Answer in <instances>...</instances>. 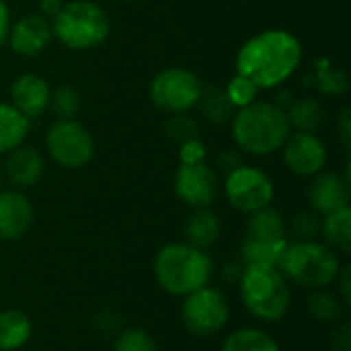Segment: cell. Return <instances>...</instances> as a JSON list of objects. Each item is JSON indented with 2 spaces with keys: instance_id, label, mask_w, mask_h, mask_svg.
Segmentation results:
<instances>
[{
  "instance_id": "6da1fadb",
  "label": "cell",
  "mask_w": 351,
  "mask_h": 351,
  "mask_svg": "<svg viewBox=\"0 0 351 351\" xmlns=\"http://www.w3.org/2000/svg\"><path fill=\"white\" fill-rule=\"evenodd\" d=\"M302 60L300 41L282 29H269L251 37L237 56V74L257 88H274L286 82Z\"/></svg>"
},
{
  "instance_id": "7a4b0ae2",
  "label": "cell",
  "mask_w": 351,
  "mask_h": 351,
  "mask_svg": "<svg viewBox=\"0 0 351 351\" xmlns=\"http://www.w3.org/2000/svg\"><path fill=\"white\" fill-rule=\"evenodd\" d=\"M214 271L216 265L210 253L185 241L160 247L152 259L154 282L173 298H185L187 294L212 284Z\"/></svg>"
},
{
  "instance_id": "3957f363",
  "label": "cell",
  "mask_w": 351,
  "mask_h": 351,
  "mask_svg": "<svg viewBox=\"0 0 351 351\" xmlns=\"http://www.w3.org/2000/svg\"><path fill=\"white\" fill-rule=\"evenodd\" d=\"M341 267V255L317 239L290 241L278 263V269L288 280V284H294L308 292L333 288Z\"/></svg>"
},
{
  "instance_id": "277c9868",
  "label": "cell",
  "mask_w": 351,
  "mask_h": 351,
  "mask_svg": "<svg viewBox=\"0 0 351 351\" xmlns=\"http://www.w3.org/2000/svg\"><path fill=\"white\" fill-rule=\"evenodd\" d=\"M239 298L245 311L261 323H280L292 306V288L278 267L243 265Z\"/></svg>"
},
{
  "instance_id": "5b68a950",
  "label": "cell",
  "mask_w": 351,
  "mask_h": 351,
  "mask_svg": "<svg viewBox=\"0 0 351 351\" xmlns=\"http://www.w3.org/2000/svg\"><path fill=\"white\" fill-rule=\"evenodd\" d=\"M290 136L286 111L267 101L241 107L232 119V138L243 152L265 156L284 146Z\"/></svg>"
},
{
  "instance_id": "8992f818",
  "label": "cell",
  "mask_w": 351,
  "mask_h": 351,
  "mask_svg": "<svg viewBox=\"0 0 351 351\" xmlns=\"http://www.w3.org/2000/svg\"><path fill=\"white\" fill-rule=\"evenodd\" d=\"M288 243L290 237H288L286 220L274 206L253 212L249 214L245 234L241 241V263L245 267L249 265L278 267Z\"/></svg>"
},
{
  "instance_id": "52a82bcc",
  "label": "cell",
  "mask_w": 351,
  "mask_h": 351,
  "mask_svg": "<svg viewBox=\"0 0 351 351\" xmlns=\"http://www.w3.org/2000/svg\"><path fill=\"white\" fill-rule=\"evenodd\" d=\"M51 35L70 49H90L107 39L109 16L95 2L72 0L53 16Z\"/></svg>"
},
{
  "instance_id": "ba28073f",
  "label": "cell",
  "mask_w": 351,
  "mask_h": 351,
  "mask_svg": "<svg viewBox=\"0 0 351 351\" xmlns=\"http://www.w3.org/2000/svg\"><path fill=\"white\" fill-rule=\"evenodd\" d=\"M181 300V321L193 337L210 339L228 327L230 302L220 288L208 284Z\"/></svg>"
},
{
  "instance_id": "9c48e42d",
  "label": "cell",
  "mask_w": 351,
  "mask_h": 351,
  "mask_svg": "<svg viewBox=\"0 0 351 351\" xmlns=\"http://www.w3.org/2000/svg\"><path fill=\"white\" fill-rule=\"evenodd\" d=\"M224 197L237 212L249 216L274 204L276 185L265 171L243 165L226 175Z\"/></svg>"
},
{
  "instance_id": "30bf717a",
  "label": "cell",
  "mask_w": 351,
  "mask_h": 351,
  "mask_svg": "<svg viewBox=\"0 0 351 351\" xmlns=\"http://www.w3.org/2000/svg\"><path fill=\"white\" fill-rule=\"evenodd\" d=\"M45 146L49 158L62 169H82L95 156L90 132L74 119L56 121L45 136Z\"/></svg>"
},
{
  "instance_id": "8fae6325",
  "label": "cell",
  "mask_w": 351,
  "mask_h": 351,
  "mask_svg": "<svg viewBox=\"0 0 351 351\" xmlns=\"http://www.w3.org/2000/svg\"><path fill=\"white\" fill-rule=\"evenodd\" d=\"M202 80L185 68H167L150 82V101L167 113H187L202 95Z\"/></svg>"
},
{
  "instance_id": "7c38bea8",
  "label": "cell",
  "mask_w": 351,
  "mask_h": 351,
  "mask_svg": "<svg viewBox=\"0 0 351 351\" xmlns=\"http://www.w3.org/2000/svg\"><path fill=\"white\" fill-rule=\"evenodd\" d=\"M220 191L218 175L206 162L181 165L175 175V193L189 208H210Z\"/></svg>"
},
{
  "instance_id": "4fadbf2b",
  "label": "cell",
  "mask_w": 351,
  "mask_h": 351,
  "mask_svg": "<svg viewBox=\"0 0 351 351\" xmlns=\"http://www.w3.org/2000/svg\"><path fill=\"white\" fill-rule=\"evenodd\" d=\"M284 162L290 173L296 177L311 179L313 175L321 173L327 165V148L319 136L311 132H294L282 146Z\"/></svg>"
},
{
  "instance_id": "5bb4252c",
  "label": "cell",
  "mask_w": 351,
  "mask_h": 351,
  "mask_svg": "<svg viewBox=\"0 0 351 351\" xmlns=\"http://www.w3.org/2000/svg\"><path fill=\"white\" fill-rule=\"evenodd\" d=\"M306 199L311 210L319 216L350 206V177L333 171L313 175L306 185Z\"/></svg>"
},
{
  "instance_id": "9a60e30c",
  "label": "cell",
  "mask_w": 351,
  "mask_h": 351,
  "mask_svg": "<svg viewBox=\"0 0 351 351\" xmlns=\"http://www.w3.org/2000/svg\"><path fill=\"white\" fill-rule=\"evenodd\" d=\"M33 204L23 191L2 189L0 191V241L14 243L23 239L33 226Z\"/></svg>"
},
{
  "instance_id": "2e32d148",
  "label": "cell",
  "mask_w": 351,
  "mask_h": 351,
  "mask_svg": "<svg viewBox=\"0 0 351 351\" xmlns=\"http://www.w3.org/2000/svg\"><path fill=\"white\" fill-rule=\"evenodd\" d=\"M51 37L53 35H51V25L47 16L37 14V12L25 14L8 31V43L12 51L19 56H27V58L41 53L49 45Z\"/></svg>"
},
{
  "instance_id": "e0dca14e",
  "label": "cell",
  "mask_w": 351,
  "mask_h": 351,
  "mask_svg": "<svg viewBox=\"0 0 351 351\" xmlns=\"http://www.w3.org/2000/svg\"><path fill=\"white\" fill-rule=\"evenodd\" d=\"M49 86L37 74H21L10 86V105L29 121L39 117L49 103Z\"/></svg>"
},
{
  "instance_id": "ac0fdd59",
  "label": "cell",
  "mask_w": 351,
  "mask_h": 351,
  "mask_svg": "<svg viewBox=\"0 0 351 351\" xmlns=\"http://www.w3.org/2000/svg\"><path fill=\"white\" fill-rule=\"evenodd\" d=\"M43 171H45V162L39 150L23 144L10 150L4 162V175L8 183L16 189H27L37 185L43 177Z\"/></svg>"
},
{
  "instance_id": "d6986e66",
  "label": "cell",
  "mask_w": 351,
  "mask_h": 351,
  "mask_svg": "<svg viewBox=\"0 0 351 351\" xmlns=\"http://www.w3.org/2000/svg\"><path fill=\"white\" fill-rule=\"evenodd\" d=\"M222 234V224L220 218L210 210V208H195L189 218L183 224V237L185 243L208 251L218 243Z\"/></svg>"
},
{
  "instance_id": "ffe728a7",
  "label": "cell",
  "mask_w": 351,
  "mask_h": 351,
  "mask_svg": "<svg viewBox=\"0 0 351 351\" xmlns=\"http://www.w3.org/2000/svg\"><path fill=\"white\" fill-rule=\"evenodd\" d=\"M33 337V321L19 308L0 311V351L23 350Z\"/></svg>"
},
{
  "instance_id": "44dd1931",
  "label": "cell",
  "mask_w": 351,
  "mask_h": 351,
  "mask_svg": "<svg viewBox=\"0 0 351 351\" xmlns=\"http://www.w3.org/2000/svg\"><path fill=\"white\" fill-rule=\"evenodd\" d=\"M321 237L339 255H350L351 251V210L343 206L321 216Z\"/></svg>"
},
{
  "instance_id": "7402d4cb",
  "label": "cell",
  "mask_w": 351,
  "mask_h": 351,
  "mask_svg": "<svg viewBox=\"0 0 351 351\" xmlns=\"http://www.w3.org/2000/svg\"><path fill=\"white\" fill-rule=\"evenodd\" d=\"M220 351H282V346L263 327L247 325L230 331L222 339Z\"/></svg>"
},
{
  "instance_id": "603a6c76",
  "label": "cell",
  "mask_w": 351,
  "mask_h": 351,
  "mask_svg": "<svg viewBox=\"0 0 351 351\" xmlns=\"http://www.w3.org/2000/svg\"><path fill=\"white\" fill-rule=\"evenodd\" d=\"M306 311H308V317L315 323L337 325V323L343 321V315L348 313V306L337 296V292H333L331 288H325V290H313L308 294Z\"/></svg>"
},
{
  "instance_id": "cb8c5ba5",
  "label": "cell",
  "mask_w": 351,
  "mask_h": 351,
  "mask_svg": "<svg viewBox=\"0 0 351 351\" xmlns=\"http://www.w3.org/2000/svg\"><path fill=\"white\" fill-rule=\"evenodd\" d=\"M29 132V119L12 105L0 103V154H6L23 144Z\"/></svg>"
},
{
  "instance_id": "d4e9b609",
  "label": "cell",
  "mask_w": 351,
  "mask_h": 351,
  "mask_svg": "<svg viewBox=\"0 0 351 351\" xmlns=\"http://www.w3.org/2000/svg\"><path fill=\"white\" fill-rule=\"evenodd\" d=\"M286 119H288L290 128H294L296 132L315 134L325 123V109L319 101L304 97V99L294 101L286 109Z\"/></svg>"
},
{
  "instance_id": "484cf974",
  "label": "cell",
  "mask_w": 351,
  "mask_h": 351,
  "mask_svg": "<svg viewBox=\"0 0 351 351\" xmlns=\"http://www.w3.org/2000/svg\"><path fill=\"white\" fill-rule=\"evenodd\" d=\"M197 105H199L204 117L210 119L212 123H224L230 117H234V113H237V107L230 103V99L226 95V88L218 86V84L204 86Z\"/></svg>"
},
{
  "instance_id": "4316f807",
  "label": "cell",
  "mask_w": 351,
  "mask_h": 351,
  "mask_svg": "<svg viewBox=\"0 0 351 351\" xmlns=\"http://www.w3.org/2000/svg\"><path fill=\"white\" fill-rule=\"evenodd\" d=\"M111 351H158V343L146 329L125 327L115 333Z\"/></svg>"
},
{
  "instance_id": "83f0119b",
  "label": "cell",
  "mask_w": 351,
  "mask_h": 351,
  "mask_svg": "<svg viewBox=\"0 0 351 351\" xmlns=\"http://www.w3.org/2000/svg\"><path fill=\"white\" fill-rule=\"evenodd\" d=\"M288 237L294 241H315L321 234V216L313 210L294 214L290 224H286Z\"/></svg>"
},
{
  "instance_id": "f1b7e54d",
  "label": "cell",
  "mask_w": 351,
  "mask_h": 351,
  "mask_svg": "<svg viewBox=\"0 0 351 351\" xmlns=\"http://www.w3.org/2000/svg\"><path fill=\"white\" fill-rule=\"evenodd\" d=\"M47 107H51V111L60 119H74V115L80 109V95L72 86H66V84L64 86H58L53 93H49Z\"/></svg>"
},
{
  "instance_id": "f546056e",
  "label": "cell",
  "mask_w": 351,
  "mask_h": 351,
  "mask_svg": "<svg viewBox=\"0 0 351 351\" xmlns=\"http://www.w3.org/2000/svg\"><path fill=\"white\" fill-rule=\"evenodd\" d=\"M165 130H167V136L171 140L179 142V144L195 140L199 136L197 121L191 115H187V113H173V117L167 121Z\"/></svg>"
},
{
  "instance_id": "4dcf8cb0",
  "label": "cell",
  "mask_w": 351,
  "mask_h": 351,
  "mask_svg": "<svg viewBox=\"0 0 351 351\" xmlns=\"http://www.w3.org/2000/svg\"><path fill=\"white\" fill-rule=\"evenodd\" d=\"M224 88H226V95H228L230 103H232L237 109L251 105V103L257 99V90H259L249 78H245V76H241V74H237Z\"/></svg>"
},
{
  "instance_id": "1f68e13d",
  "label": "cell",
  "mask_w": 351,
  "mask_h": 351,
  "mask_svg": "<svg viewBox=\"0 0 351 351\" xmlns=\"http://www.w3.org/2000/svg\"><path fill=\"white\" fill-rule=\"evenodd\" d=\"M179 158H181V165H197V162H204L206 160V144L199 142L197 138L195 140H189V142H183L181 144V150H179Z\"/></svg>"
},
{
  "instance_id": "d6a6232c",
  "label": "cell",
  "mask_w": 351,
  "mask_h": 351,
  "mask_svg": "<svg viewBox=\"0 0 351 351\" xmlns=\"http://www.w3.org/2000/svg\"><path fill=\"white\" fill-rule=\"evenodd\" d=\"M331 343H333V351H351V327L348 321L337 323Z\"/></svg>"
},
{
  "instance_id": "836d02e7",
  "label": "cell",
  "mask_w": 351,
  "mask_h": 351,
  "mask_svg": "<svg viewBox=\"0 0 351 351\" xmlns=\"http://www.w3.org/2000/svg\"><path fill=\"white\" fill-rule=\"evenodd\" d=\"M350 271H351V267L348 265V263H343V267H341V271H339V276H337V280H335V292H337V296L343 300V304L350 308V304H351V282H350Z\"/></svg>"
},
{
  "instance_id": "e575fe53",
  "label": "cell",
  "mask_w": 351,
  "mask_h": 351,
  "mask_svg": "<svg viewBox=\"0 0 351 351\" xmlns=\"http://www.w3.org/2000/svg\"><path fill=\"white\" fill-rule=\"evenodd\" d=\"M216 162H218V169L224 171L226 175L232 173L234 169H239V167L245 165V162H243V156H241L237 150H224V152H220Z\"/></svg>"
},
{
  "instance_id": "d590c367",
  "label": "cell",
  "mask_w": 351,
  "mask_h": 351,
  "mask_svg": "<svg viewBox=\"0 0 351 351\" xmlns=\"http://www.w3.org/2000/svg\"><path fill=\"white\" fill-rule=\"evenodd\" d=\"M10 31V16H8V6L4 0H0V47L6 43Z\"/></svg>"
},
{
  "instance_id": "8d00e7d4",
  "label": "cell",
  "mask_w": 351,
  "mask_h": 351,
  "mask_svg": "<svg viewBox=\"0 0 351 351\" xmlns=\"http://www.w3.org/2000/svg\"><path fill=\"white\" fill-rule=\"evenodd\" d=\"M241 274H243V263H237V261L226 263V265H224V269H222V278H224V282L234 284V286L239 284Z\"/></svg>"
},
{
  "instance_id": "74e56055",
  "label": "cell",
  "mask_w": 351,
  "mask_h": 351,
  "mask_svg": "<svg viewBox=\"0 0 351 351\" xmlns=\"http://www.w3.org/2000/svg\"><path fill=\"white\" fill-rule=\"evenodd\" d=\"M339 130H341V138H343V146H346V150H350V140H351L350 107H346V109L341 111V119H339Z\"/></svg>"
},
{
  "instance_id": "f35d334b",
  "label": "cell",
  "mask_w": 351,
  "mask_h": 351,
  "mask_svg": "<svg viewBox=\"0 0 351 351\" xmlns=\"http://www.w3.org/2000/svg\"><path fill=\"white\" fill-rule=\"evenodd\" d=\"M62 6H64L62 0H41V4H39L41 14H43V16H51V19L60 12Z\"/></svg>"
}]
</instances>
